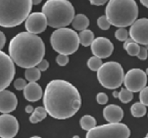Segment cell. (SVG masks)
I'll list each match as a JSON object with an SVG mask.
<instances>
[{
    "mask_svg": "<svg viewBox=\"0 0 148 138\" xmlns=\"http://www.w3.org/2000/svg\"><path fill=\"white\" fill-rule=\"evenodd\" d=\"M125 50L127 51L128 55L134 57V56H138V54L140 51V46H139L138 43L134 41V42H131L127 45V48Z\"/></svg>",
    "mask_w": 148,
    "mask_h": 138,
    "instance_id": "obj_25",
    "label": "cell"
},
{
    "mask_svg": "<svg viewBox=\"0 0 148 138\" xmlns=\"http://www.w3.org/2000/svg\"><path fill=\"white\" fill-rule=\"evenodd\" d=\"M80 124L82 130H90L97 126L96 119L91 115H85L80 120Z\"/></svg>",
    "mask_w": 148,
    "mask_h": 138,
    "instance_id": "obj_22",
    "label": "cell"
},
{
    "mask_svg": "<svg viewBox=\"0 0 148 138\" xmlns=\"http://www.w3.org/2000/svg\"><path fill=\"white\" fill-rule=\"evenodd\" d=\"M140 1L141 4H142L143 6H145L146 8H147L148 9V0H140Z\"/></svg>",
    "mask_w": 148,
    "mask_h": 138,
    "instance_id": "obj_40",
    "label": "cell"
},
{
    "mask_svg": "<svg viewBox=\"0 0 148 138\" xmlns=\"http://www.w3.org/2000/svg\"><path fill=\"white\" fill-rule=\"evenodd\" d=\"M15 62L11 57L4 52H0V66H1V77H0V88L1 91L6 89L13 81L16 75Z\"/></svg>",
    "mask_w": 148,
    "mask_h": 138,
    "instance_id": "obj_9",
    "label": "cell"
},
{
    "mask_svg": "<svg viewBox=\"0 0 148 138\" xmlns=\"http://www.w3.org/2000/svg\"><path fill=\"white\" fill-rule=\"evenodd\" d=\"M137 57L139 58V59H140V60H146L148 57L147 49L145 46L140 47V52H139V54H138Z\"/></svg>",
    "mask_w": 148,
    "mask_h": 138,
    "instance_id": "obj_33",
    "label": "cell"
},
{
    "mask_svg": "<svg viewBox=\"0 0 148 138\" xmlns=\"http://www.w3.org/2000/svg\"><path fill=\"white\" fill-rule=\"evenodd\" d=\"M146 73H147V76H148V68H147V70H146Z\"/></svg>",
    "mask_w": 148,
    "mask_h": 138,
    "instance_id": "obj_44",
    "label": "cell"
},
{
    "mask_svg": "<svg viewBox=\"0 0 148 138\" xmlns=\"http://www.w3.org/2000/svg\"><path fill=\"white\" fill-rule=\"evenodd\" d=\"M0 101V112L2 113H10L14 112L18 104L16 95L14 93L5 89L1 91Z\"/></svg>",
    "mask_w": 148,
    "mask_h": 138,
    "instance_id": "obj_15",
    "label": "cell"
},
{
    "mask_svg": "<svg viewBox=\"0 0 148 138\" xmlns=\"http://www.w3.org/2000/svg\"><path fill=\"white\" fill-rule=\"evenodd\" d=\"M32 6V0H1L0 25L3 28L21 25L29 17Z\"/></svg>",
    "mask_w": 148,
    "mask_h": 138,
    "instance_id": "obj_4",
    "label": "cell"
},
{
    "mask_svg": "<svg viewBox=\"0 0 148 138\" xmlns=\"http://www.w3.org/2000/svg\"><path fill=\"white\" fill-rule=\"evenodd\" d=\"M125 88L133 93L140 92L147 83V75L140 69H132L126 73L123 81Z\"/></svg>",
    "mask_w": 148,
    "mask_h": 138,
    "instance_id": "obj_10",
    "label": "cell"
},
{
    "mask_svg": "<svg viewBox=\"0 0 148 138\" xmlns=\"http://www.w3.org/2000/svg\"><path fill=\"white\" fill-rule=\"evenodd\" d=\"M33 1V4H34V5H38V4H40V3H41V1L42 0H32Z\"/></svg>",
    "mask_w": 148,
    "mask_h": 138,
    "instance_id": "obj_41",
    "label": "cell"
},
{
    "mask_svg": "<svg viewBox=\"0 0 148 138\" xmlns=\"http://www.w3.org/2000/svg\"><path fill=\"white\" fill-rule=\"evenodd\" d=\"M40 77H41V70L36 66L26 69L25 70V77L29 82L37 81L38 80L40 79Z\"/></svg>",
    "mask_w": 148,
    "mask_h": 138,
    "instance_id": "obj_21",
    "label": "cell"
},
{
    "mask_svg": "<svg viewBox=\"0 0 148 138\" xmlns=\"http://www.w3.org/2000/svg\"><path fill=\"white\" fill-rule=\"evenodd\" d=\"M9 54L19 67L28 69L37 66L44 59L45 46L37 34L21 32L10 41Z\"/></svg>",
    "mask_w": 148,
    "mask_h": 138,
    "instance_id": "obj_2",
    "label": "cell"
},
{
    "mask_svg": "<svg viewBox=\"0 0 148 138\" xmlns=\"http://www.w3.org/2000/svg\"><path fill=\"white\" fill-rule=\"evenodd\" d=\"M133 98H134L133 92H131L127 88H122L121 91L119 92V97H118V99L121 100V102H123L124 104L130 102L133 99Z\"/></svg>",
    "mask_w": 148,
    "mask_h": 138,
    "instance_id": "obj_24",
    "label": "cell"
},
{
    "mask_svg": "<svg viewBox=\"0 0 148 138\" xmlns=\"http://www.w3.org/2000/svg\"><path fill=\"white\" fill-rule=\"evenodd\" d=\"M89 2L92 5L101 6V5H104L107 2H109V0H89Z\"/></svg>",
    "mask_w": 148,
    "mask_h": 138,
    "instance_id": "obj_35",
    "label": "cell"
},
{
    "mask_svg": "<svg viewBox=\"0 0 148 138\" xmlns=\"http://www.w3.org/2000/svg\"><path fill=\"white\" fill-rule=\"evenodd\" d=\"M147 106L142 104L141 102H136L132 105L130 108L131 114L134 118H141L146 115L147 113Z\"/></svg>",
    "mask_w": 148,
    "mask_h": 138,
    "instance_id": "obj_20",
    "label": "cell"
},
{
    "mask_svg": "<svg viewBox=\"0 0 148 138\" xmlns=\"http://www.w3.org/2000/svg\"><path fill=\"white\" fill-rule=\"evenodd\" d=\"M79 38H80L81 44L85 47L91 46L92 43L93 42V40L95 39L93 32L90 29H87V28L81 31V33L79 34Z\"/></svg>",
    "mask_w": 148,
    "mask_h": 138,
    "instance_id": "obj_19",
    "label": "cell"
},
{
    "mask_svg": "<svg viewBox=\"0 0 148 138\" xmlns=\"http://www.w3.org/2000/svg\"><path fill=\"white\" fill-rule=\"evenodd\" d=\"M54 51L59 54L71 55L75 53L81 44L79 34L69 28H60L53 31L50 38Z\"/></svg>",
    "mask_w": 148,
    "mask_h": 138,
    "instance_id": "obj_6",
    "label": "cell"
},
{
    "mask_svg": "<svg viewBox=\"0 0 148 138\" xmlns=\"http://www.w3.org/2000/svg\"><path fill=\"white\" fill-rule=\"evenodd\" d=\"M146 137H148V133H147V136H146Z\"/></svg>",
    "mask_w": 148,
    "mask_h": 138,
    "instance_id": "obj_45",
    "label": "cell"
},
{
    "mask_svg": "<svg viewBox=\"0 0 148 138\" xmlns=\"http://www.w3.org/2000/svg\"><path fill=\"white\" fill-rule=\"evenodd\" d=\"M27 86V82L24 79L18 78L16 79L14 82V87L16 90L21 91V90H24V88Z\"/></svg>",
    "mask_w": 148,
    "mask_h": 138,
    "instance_id": "obj_31",
    "label": "cell"
},
{
    "mask_svg": "<svg viewBox=\"0 0 148 138\" xmlns=\"http://www.w3.org/2000/svg\"><path fill=\"white\" fill-rule=\"evenodd\" d=\"M47 25V18L43 12L32 13L25 21L26 30L34 34H41L46 29Z\"/></svg>",
    "mask_w": 148,
    "mask_h": 138,
    "instance_id": "obj_13",
    "label": "cell"
},
{
    "mask_svg": "<svg viewBox=\"0 0 148 138\" xmlns=\"http://www.w3.org/2000/svg\"><path fill=\"white\" fill-rule=\"evenodd\" d=\"M87 67L92 70V71H98L100 67L103 65V63H102V59L97 57V56H92L91 57L90 59L87 60Z\"/></svg>",
    "mask_w": 148,
    "mask_h": 138,
    "instance_id": "obj_23",
    "label": "cell"
},
{
    "mask_svg": "<svg viewBox=\"0 0 148 138\" xmlns=\"http://www.w3.org/2000/svg\"><path fill=\"white\" fill-rule=\"evenodd\" d=\"M106 16L111 25L117 28L131 26L139 16V8L134 0H109Z\"/></svg>",
    "mask_w": 148,
    "mask_h": 138,
    "instance_id": "obj_3",
    "label": "cell"
},
{
    "mask_svg": "<svg viewBox=\"0 0 148 138\" xmlns=\"http://www.w3.org/2000/svg\"><path fill=\"white\" fill-rule=\"evenodd\" d=\"M29 121L32 123V124H37V123H39V122H40V119L38 118V117L33 112L32 113V115L30 116V118H29Z\"/></svg>",
    "mask_w": 148,
    "mask_h": 138,
    "instance_id": "obj_37",
    "label": "cell"
},
{
    "mask_svg": "<svg viewBox=\"0 0 148 138\" xmlns=\"http://www.w3.org/2000/svg\"><path fill=\"white\" fill-rule=\"evenodd\" d=\"M144 46H145V47H146V48H147V50H148V45H145Z\"/></svg>",
    "mask_w": 148,
    "mask_h": 138,
    "instance_id": "obj_43",
    "label": "cell"
},
{
    "mask_svg": "<svg viewBox=\"0 0 148 138\" xmlns=\"http://www.w3.org/2000/svg\"><path fill=\"white\" fill-rule=\"evenodd\" d=\"M113 96H114V98H118V97H119V92L114 91V92H113Z\"/></svg>",
    "mask_w": 148,
    "mask_h": 138,
    "instance_id": "obj_42",
    "label": "cell"
},
{
    "mask_svg": "<svg viewBox=\"0 0 148 138\" xmlns=\"http://www.w3.org/2000/svg\"><path fill=\"white\" fill-rule=\"evenodd\" d=\"M69 61V55H66V54H59L56 58V62L58 63V64L59 66H65V65H67Z\"/></svg>",
    "mask_w": 148,
    "mask_h": 138,
    "instance_id": "obj_29",
    "label": "cell"
},
{
    "mask_svg": "<svg viewBox=\"0 0 148 138\" xmlns=\"http://www.w3.org/2000/svg\"><path fill=\"white\" fill-rule=\"evenodd\" d=\"M6 44V36L3 32H0V49H3Z\"/></svg>",
    "mask_w": 148,
    "mask_h": 138,
    "instance_id": "obj_36",
    "label": "cell"
},
{
    "mask_svg": "<svg viewBox=\"0 0 148 138\" xmlns=\"http://www.w3.org/2000/svg\"><path fill=\"white\" fill-rule=\"evenodd\" d=\"M48 25L54 28H64L75 18V8L68 0H47L42 7Z\"/></svg>",
    "mask_w": 148,
    "mask_h": 138,
    "instance_id": "obj_5",
    "label": "cell"
},
{
    "mask_svg": "<svg viewBox=\"0 0 148 138\" xmlns=\"http://www.w3.org/2000/svg\"><path fill=\"white\" fill-rule=\"evenodd\" d=\"M86 137H114L127 138L130 137V130L123 123H109L107 124L95 126L87 131Z\"/></svg>",
    "mask_w": 148,
    "mask_h": 138,
    "instance_id": "obj_8",
    "label": "cell"
},
{
    "mask_svg": "<svg viewBox=\"0 0 148 138\" xmlns=\"http://www.w3.org/2000/svg\"><path fill=\"white\" fill-rule=\"evenodd\" d=\"M91 50L94 56L100 59H107L112 54L114 46L112 42L106 37H97L91 45Z\"/></svg>",
    "mask_w": 148,
    "mask_h": 138,
    "instance_id": "obj_14",
    "label": "cell"
},
{
    "mask_svg": "<svg viewBox=\"0 0 148 138\" xmlns=\"http://www.w3.org/2000/svg\"><path fill=\"white\" fill-rule=\"evenodd\" d=\"M34 111V107L32 106H27L26 108H25V112L27 113H33Z\"/></svg>",
    "mask_w": 148,
    "mask_h": 138,
    "instance_id": "obj_38",
    "label": "cell"
},
{
    "mask_svg": "<svg viewBox=\"0 0 148 138\" xmlns=\"http://www.w3.org/2000/svg\"><path fill=\"white\" fill-rule=\"evenodd\" d=\"M124 77L123 69L117 62L105 63L97 71V77L99 83L107 89H116L121 87L123 83Z\"/></svg>",
    "mask_w": 148,
    "mask_h": 138,
    "instance_id": "obj_7",
    "label": "cell"
},
{
    "mask_svg": "<svg viewBox=\"0 0 148 138\" xmlns=\"http://www.w3.org/2000/svg\"><path fill=\"white\" fill-rule=\"evenodd\" d=\"M128 35H129V33L127 32V30L125 28H119L115 32L116 39L120 41H125L126 39H128Z\"/></svg>",
    "mask_w": 148,
    "mask_h": 138,
    "instance_id": "obj_26",
    "label": "cell"
},
{
    "mask_svg": "<svg viewBox=\"0 0 148 138\" xmlns=\"http://www.w3.org/2000/svg\"><path fill=\"white\" fill-rule=\"evenodd\" d=\"M89 26V19L86 16L83 14H78L75 17L72 21V27L75 30L82 31L88 28Z\"/></svg>",
    "mask_w": 148,
    "mask_h": 138,
    "instance_id": "obj_18",
    "label": "cell"
},
{
    "mask_svg": "<svg viewBox=\"0 0 148 138\" xmlns=\"http://www.w3.org/2000/svg\"><path fill=\"white\" fill-rule=\"evenodd\" d=\"M97 23H98L99 28L100 29H102V30H108L110 28V25H111L106 15L99 17L97 20Z\"/></svg>",
    "mask_w": 148,
    "mask_h": 138,
    "instance_id": "obj_27",
    "label": "cell"
},
{
    "mask_svg": "<svg viewBox=\"0 0 148 138\" xmlns=\"http://www.w3.org/2000/svg\"><path fill=\"white\" fill-rule=\"evenodd\" d=\"M140 101L148 106V87H145L140 93Z\"/></svg>",
    "mask_w": 148,
    "mask_h": 138,
    "instance_id": "obj_30",
    "label": "cell"
},
{
    "mask_svg": "<svg viewBox=\"0 0 148 138\" xmlns=\"http://www.w3.org/2000/svg\"><path fill=\"white\" fill-rule=\"evenodd\" d=\"M25 99L30 102H35L40 100L43 97V90L41 87L36 83V81H30L27 84L23 90Z\"/></svg>",
    "mask_w": 148,
    "mask_h": 138,
    "instance_id": "obj_17",
    "label": "cell"
},
{
    "mask_svg": "<svg viewBox=\"0 0 148 138\" xmlns=\"http://www.w3.org/2000/svg\"><path fill=\"white\" fill-rule=\"evenodd\" d=\"M34 113L38 117V118L40 119V121H42L45 118H46L48 112L46 111V109L45 108V106H38L34 109Z\"/></svg>",
    "mask_w": 148,
    "mask_h": 138,
    "instance_id": "obj_28",
    "label": "cell"
},
{
    "mask_svg": "<svg viewBox=\"0 0 148 138\" xmlns=\"http://www.w3.org/2000/svg\"><path fill=\"white\" fill-rule=\"evenodd\" d=\"M129 36L138 44L148 45V18L136 20L130 27Z\"/></svg>",
    "mask_w": 148,
    "mask_h": 138,
    "instance_id": "obj_12",
    "label": "cell"
},
{
    "mask_svg": "<svg viewBox=\"0 0 148 138\" xmlns=\"http://www.w3.org/2000/svg\"><path fill=\"white\" fill-rule=\"evenodd\" d=\"M104 118L109 123H118L123 118L124 112L121 106L117 105H108L103 111Z\"/></svg>",
    "mask_w": 148,
    "mask_h": 138,
    "instance_id": "obj_16",
    "label": "cell"
},
{
    "mask_svg": "<svg viewBox=\"0 0 148 138\" xmlns=\"http://www.w3.org/2000/svg\"><path fill=\"white\" fill-rule=\"evenodd\" d=\"M131 42H134V39H132L131 37H130V38H128L127 39H126V40L124 41V44H123V48H124V49H126V48H127V45H128L129 43H131Z\"/></svg>",
    "mask_w": 148,
    "mask_h": 138,
    "instance_id": "obj_39",
    "label": "cell"
},
{
    "mask_svg": "<svg viewBox=\"0 0 148 138\" xmlns=\"http://www.w3.org/2000/svg\"><path fill=\"white\" fill-rule=\"evenodd\" d=\"M96 99L99 105H106L108 102V96L105 93H99L96 96Z\"/></svg>",
    "mask_w": 148,
    "mask_h": 138,
    "instance_id": "obj_32",
    "label": "cell"
},
{
    "mask_svg": "<svg viewBox=\"0 0 148 138\" xmlns=\"http://www.w3.org/2000/svg\"><path fill=\"white\" fill-rule=\"evenodd\" d=\"M37 67H38L41 71H45V70L49 68V63H48L47 60L43 59L42 61L37 65Z\"/></svg>",
    "mask_w": 148,
    "mask_h": 138,
    "instance_id": "obj_34",
    "label": "cell"
},
{
    "mask_svg": "<svg viewBox=\"0 0 148 138\" xmlns=\"http://www.w3.org/2000/svg\"><path fill=\"white\" fill-rule=\"evenodd\" d=\"M19 130V123L16 118L10 113L0 116V137L2 138L15 137Z\"/></svg>",
    "mask_w": 148,
    "mask_h": 138,
    "instance_id": "obj_11",
    "label": "cell"
},
{
    "mask_svg": "<svg viewBox=\"0 0 148 138\" xmlns=\"http://www.w3.org/2000/svg\"><path fill=\"white\" fill-rule=\"evenodd\" d=\"M43 104L53 118L64 120L73 117L81 108L82 98L78 89L64 80H52L45 87Z\"/></svg>",
    "mask_w": 148,
    "mask_h": 138,
    "instance_id": "obj_1",
    "label": "cell"
}]
</instances>
